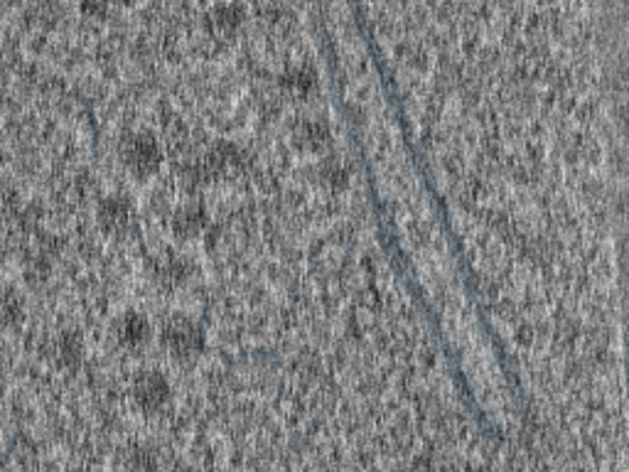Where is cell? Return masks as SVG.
<instances>
[{"label": "cell", "instance_id": "cell-2", "mask_svg": "<svg viewBox=\"0 0 629 472\" xmlns=\"http://www.w3.org/2000/svg\"><path fill=\"white\" fill-rule=\"evenodd\" d=\"M160 340H163L165 350L175 359H197L207 347V332L202 323L185 313H172L160 327Z\"/></svg>", "mask_w": 629, "mask_h": 472}, {"label": "cell", "instance_id": "cell-13", "mask_svg": "<svg viewBox=\"0 0 629 472\" xmlns=\"http://www.w3.org/2000/svg\"><path fill=\"white\" fill-rule=\"evenodd\" d=\"M18 207V190L10 180L0 175V217H8Z\"/></svg>", "mask_w": 629, "mask_h": 472}, {"label": "cell", "instance_id": "cell-5", "mask_svg": "<svg viewBox=\"0 0 629 472\" xmlns=\"http://www.w3.org/2000/svg\"><path fill=\"white\" fill-rule=\"evenodd\" d=\"M209 224V212L200 200H187L182 205L175 207L170 217V229L175 234V239L180 241H192L197 236L204 234Z\"/></svg>", "mask_w": 629, "mask_h": 472}, {"label": "cell", "instance_id": "cell-3", "mask_svg": "<svg viewBox=\"0 0 629 472\" xmlns=\"http://www.w3.org/2000/svg\"><path fill=\"white\" fill-rule=\"evenodd\" d=\"M96 219L109 236H128L138 224L136 202L126 192H109L96 207Z\"/></svg>", "mask_w": 629, "mask_h": 472}, {"label": "cell", "instance_id": "cell-11", "mask_svg": "<svg viewBox=\"0 0 629 472\" xmlns=\"http://www.w3.org/2000/svg\"><path fill=\"white\" fill-rule=\"evenodd\" d=\"M82 352H84V345H82V337H79V332L67 330L57 337L59 362H64V364L79 362V359H82Z\"/></svg>", "mask_w": 629, "mask_h": 472}, {"label": "cell", "instance_id": "cell-4", "mask_svg": "<svg viewBox=\"0 0 629 472\" xmlns=\"http://www.w3.org/2000/svg\"><path fill=\"white\" fill-rule=\"evenodd\" d=\"M131 396L136 401L138 409L145 413H155L163 409L172 396V386L163 372L158 369H145V372L136 374L131 384Z\"/></svg>", "mask_w": 629, "mask_h": 472}, {"label": "cell", "instance_id": "cell-9", "mask_svg": "<svg viewBox=\"0 0 629 472\" xmlns=\"http://www.w3.org/2000/svg\"><path fill=\"white\" fill-rule=\"evenodd\" d=\"M25 318L23 295L10 283H0V330L20 325Z\"/></svg>", "mask_w": 629, "mask_h": 472}, {"label": "cell", "instance_id": "cell-14", "mask_svg": "<svg viewBox=\"0 0 629 472\" xmlns=\"http://www.w3.org/2000/svg\"><path fill=\"white\" fill-rule=\"evenodd\" d=\"M313 79H315V74H313V72H305L303 67H298V69H293V72L288 74L286 82H288L290 87H293V89L303 91V89L313 87Z\"/></svg>", "mask_w": 629, "mask_h": 472}, {"label": "cell", "instance_id": "cell-1", "mask_svg": "<svg viewBox=\"0 0 629 472\" xmlns=\"http://www.w3.org/2000/svg\"><path fill=\"white\" fill-rule=\"evenodd\" d=\"M118 155H121V163L126 165L128 173L133 177H141V180L153 177L160 170V165H163V146H160L158 136L148 131V128L128 131L121 138Z\"/></svg>", "mask_w": 629, "mask_h": 472}, {"label": "cell", "instance_id": "cell-6", "mask_svg": "<svg viewBox=\"0 0 629 472\" xmlns=\"http://www.w3.org/2000/svg\"><path fill=\"white\" fill-rule=\"evenodd\" d=\"M114 335L121 345L136 350V347H143L150 342V337H153V323H150L148 315L141 313V310L128 308L114 320Z\"/></svg>", "mask_w": 629, "mask_h": 472}, {"label": "cell", "instance_id": "cell-8", "mask_svg": "<svg viewBox=\"0 0 629 472\" xmlns=\"http://www.w3.org/2000/svg\"><path fill=\"white\" fill-rule=\"evenodd\" d=\"M241 163H244V158H241L239 148L231 146V143H219V146L209 150L207 173L209 177H231L234 173H239Z\"/></svg>", "mask_w": 629, "mask_h": 472}, {"label": "cell", "instance_id": "cell-7", "mask_svg": "<svg viewBox=\"0 0 629 472\" xmlns=\"http://www.w3.org/2000/svg\"><path fill=\"white\" fill-rule=\"evenodd\" d=\"M192 273H195V261L187 254H177V251H163L153 264L155 281L170 288L190 281Z\"/></svg>", "mask_w": 629, "mask_h": 472}, {"label": "cell", "instance_id": "cell-12", "mask_svg": "<svg viewBox=\"0 0 629 472\" xmlns=\"http://www.w3.org/2000/svg\"><path fill=\"white\" fill-rule=\"evenodd\" d=\"M327 138H330V133H327V126L322 121H308L300 126L298 131V141L305 143L308 148H322L327 143Z\"/></svg>", "mask_w": 629, "mask_h": 472}, {"label": "cell", "instance_id": "cell-15", "mask_svg": "<svg viewBox=\"0 0 629 472\" xmlns=\"http://www.w3.org/2000/svg\"><path fill=\"white\" fill-rule=\"evenodd\" d=\"M153 455H150V450H145V448H136L131 453V470L136 472V470H141V472H150L153 470Z\"/></svg>", "mask_w": 629, "mask_h": 472}, {"label": "cell", "instance_id": "cell-10", "mask_svg": "<svg viewBox=\"0 0 629 472\" xmlns=\"http://www.w3.org/2000/svg\"><path fill=\"white\" fill-rule=\"evenodd\" d=\"M244 20V8H236V5H219L209 13V23L214 25V30L219 32H231L236 30Z\"/></svg>", "mask_w": 629, "mask_h": 472}]
</instances>
